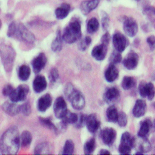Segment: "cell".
I'll return each instance as SVG.
<instances>
[{
	"label": "cell",
	"instance_id": "obj_1",
	"mask_svg": "<svg viewBox=\"0 0 155 155\" xmlns=\"http://www.w3.org/2000/svg\"><path fill=\"white\" fill-rule=\"evenodd\" d=\"M20 147L18 128L13 126L8 128L0 138V151L3 154H15Z\"/></svg>",
	"mask_w": 155,
	"mask_h": 155
},
{
	"label": "cell",
	"instance_id": "obj_2",
	"mask_svg": "<svg viewBox=\"0 0 155 155\" xmlns=\"http://www.w3.org/2000/svg\"><path fill=\"white\" fill-rule=\"evenodd\" d=\"M8 36L16 38L25 43L32 44L35 41L34 35L21 23L12 22L8 28Z\"/></svg>",
	"mask_w": 155,
	"mask_h": 155
},
{
	"label": "cell",
	"instance_id": "obj_3",
	"mask_svg": "<svg viewBox=\"0 0 155 155\" xmlns=\"http://www.w3.org/2000/svg\"><path fill=\"white\" fill-rule=\"evenodd\" d=\"M81 25L78 18H73L64 29L62 36L63 41L68 44H72L81 37Z\"/></svg>",
	"mask_w": 155,
	"mask_h": 155
},
{
	"label": "cell",
	"instance_id": "obj_4",
	"mask_svg": "<svg viewBox=\"0 0 155 155\" xmlns=\"http://www.w3.org/2000/svg\"><path fill=\"white\" fill-rule=\"evenodd\" d=\"M0 58L5 71L7 73L12 72L16 58V52L14 48L8 44H1Z\"/></svg>",
	"mask_w": 155,
	"mask_h": 155
},
{
	"label": "cell",
	"instance_id": "obj_5",
	"mask_svg": "<svg viewBox=\"0 0 155 155\" xmlns=\"http://www.w3.org/2000/svg\"><path fill=\"white\" fill-rule=\"evenodd\" d=\"M64 94L74 109L81 110L84 107L86 104L84 96L80 91L75 89L71 84H66Z\"/></svg>",
	"mask_w": 155,
	"mask_h": 155
},
{
	"label": "cell",
	"instance_id": "obj_6",
	"mask_svg": "<svg viewBox=\"0 0 155 155\" xmlns=\"http://www.w3.org/2000/svg\"><path fill=\"white\" fill-rule=\"evenodd\" d=\"M134 137H132L128 132L122 134L119 147V151L120 154H130L131 149L133 148Z\"/></svg>",
	"mask_w": 155,
	"mask_h": 155
},
{
	"label": "cell",
	"instance_id": "obj_7",
	"mask_svg": "<svg viewBox=\"0 0 155 155\" xmlns=\"http://www.w3.org/2000/svg\"><path fill=\"white\" fill-rule=\"evenodd\" d=\"M29 92V88L26 84H21L14 89L12 93L9 97L11 101L15 103L23 101L26 100Z\"/></svg>",
	"mask_w": 155,
	"mask_h": 155
},
{
	"label": "cell",
	"instance_id": "obj_8",
	"mask_svg": "<svg viewBox=\"0 0 155 155\" xmlns=\"http://www.w3.org/2000/svg\"><path fill=\"white\" fill-rule=\"evenodd\" d=\"M123 28L126 35L130 37H134L138 32V25L136 21L131 17H124Z\"/></svg>",
	"mask_w": 155,
	"mask_h": 155
},
{
	"label": "cell",
	"instance_id": "obj_9",
	"mask_svg": "<svg viewBox=\"0 0 155 155\" xmlns=\"http://www.w3.org/2000/svg\"><path fill=\"white\" fill-rule=\"evenodd\" d=\"M112 42L116 51L123 52L128 45V41L125 35L121 32H115L112 37Z\"/></svg>",
	"mask_w": 155,
	"mask_h": 155
},
{
	"label": "cell",
	"instance_id": "obj_10",
	"mask_svg": "<svg viewBox=\"0 0 155 155\" xmlns=\"http://www.w3.org/2000/svg\"><path fill=\"white\" fill-rule=\"evenodd\" d=\"M53 110L56 118L62 119L64 117L68 109L66 101L62 97H59L56 99L53 106Z\"/></svg>",
	"mask_w": 155,
	"mask_h": 155
},
{
	"label": "cell",
	"instance_id": "obj_11",
	"mask_svg": "<svg viewBox=\"0 0 155 155\" xmlns=\"http://www.w3.org/2000/svg\"><path fill=\"white\" fill-rule=\"evenodd\" d=\"M139 92L142 98H147L151 101L155 96V87L151 83H142L139 87Z\"/></svg>",
	"mask_w": 155,
	"mask_h": 155
},
{
	"label": "cell",
	"instance_id": "obj_12",
	"mask_svg": "<svg viewBox=\"0 0 155 155\" xmlns=\"http://www.w3.org/2000/svg\"><path fill=\"white\" fill-rule=\"evenodd\" d=\"M100 137L103 142L106 145L110 147L113 145L116 139L117 132L112 128H106L101 131Z\"/></svg>",
	"mask_w": 155,
	"mask_h": 155
},
{
	"label": "cell",
	"instance_id": "obj_13",
	"mask_svg": "<svg viewBox=\"0 0 155 155\" xmlns=\"http://www.w3.org/2000/svg\"><path fill=\"white\" fill-rule=\"evenodd\" d=\"M47 62V58L46 55L41 53L37 55L32 61V67L35 73L38 74L45 67Z\"/></svg>",
	"mask_w": 155,
	"mask_h": 155
},
{
	"label": "cell",
	"instance_id": "obj_14",
	"mask_svg": "<svg viewBox=\"0 0 155 155\" xmlns=\"http://www.w3.org/2000/svg\"><path fill=\"white\" fill-rule=\"evenodd\" d=\"M139 140H136V138H134V141L133 147L136 148V154H143L150 151L151 149V145L147 138L139 137Z\"/></svg>",
	"mask_w": 155,
	"mask_h": 155
},
{
	"label": "cell",
	"instance_id": "obj_15",
	"mask_svg": "<svg viewBox=\"0 0 155 155\" xmlns=\"http://www.w3.org/2000/svg\"><path fill=\"white\" fill-rule=\"evenodd\" d=\"M100 124L101 123L95 114H92L86 116L85 125L91 133H96L100 128Z\"/></svg>",
	"mask_w": 155,
	"mask_h": 155
},
{
	"label": "cell",
	"instance_id": "obj_16",
	"mask_svg": "<svg viewBox=\"0 0 155 155\" xmlns=\"http://www.w3.org/2000/svg\"><path fill=\"white\" fill-rule=\"evenodd\" d=\"M120 97V94L117 88L115 87L107 89L103 95L104 101L107 104H112L117 101Z\"/></svg>",
	"mask_w": 155,
	"mask_h": 155
},
{
	"label": "cell",
	"instance_id": "obj_17",
	"mask_svg": "<svg viewBox=\"0 0 155 155\" xmlns=\"http://www.w3.org/2000/svg\"><path fill=\"white\" fill-rule=\"evenodd\" d=\"M47 87V81L45 77L42 75H37L32 83L34 91L37 94H40L44 92Z\"/></svg>",
	"mask_w": 155,
	"mask_h": 155
},
{
	"label": "cell",
	"instance_id": "obj_18",
	"mask_svg": "<svg viewBox=\"0 0 155 155\" xmlns=\"http://www.w3.org/2000/svg\"><path fill=\"white\" fill-rule=\"evenodd\" d=\"M139 63V56L138 54L134 52H130L127 56V58L124 61V67L129 70H132L135 69Z\"/></svg>",
	"mask_w": 155,
	"mask_h": 155
},
{
	"label": "cell",
	"instance_id": "obj_19",
	"mask_svg": "<svg viewBox=\"0 0 155 155\" xmlns=\"http://www.w3.org/2000/svg\"><path fill=\"white\" fill-rule=\"evenodd\" d=\"M107 52V46L101 44L94 47L91 54L95 60L98 61H102L105 59Z\"/></svg>",
	"mask_w": 155,
	"mask_h": 155
},
{
	"label": "cell",
	"instance_id": "obj_20",
	"mask_svg": "<svg viewBox=\"0 0 155 155\" xmlns=\"http://www.w3.org/2000/svg\"><path fill=\"white\" fill-rule=\"evenodd\" d=\"M100 2V0H86L83 2L80 5L81 12L84 15H88L98 7Z\"/></svg>",
	"mask_w": 155,
	"mask_h": 155
},
{
	"label": "cell",
	"instance_id": "obj_21",
	"mask_svg": "<svg viewBox=\"0 0 155 155\" xmlns=\"http://www.w3.org/2000/svg\"><path fill=\"white\" fill-rule=\"evenodd\" d=\"M52 97L50 94H46L41 97L37 101V109L41 112H44L51 106L52 104Z\"/></svg>",
	"mask_w": 155,
	"mask_h": 155
},
{
	"label": "cell",
	"instance_id": "obj_22",
	"mask_svg": "<svg viewBox=\"0 0 155 155\" xmlns=\"http://www.w3.org/2000/svg\"><path fill=\"white\" fill-rule=\"evenodd\" d=\"M3 110L10 116H15L20 112V105L12 101L5 102L2 106Z\"/></svg>",
	"mask_w": 155,
	"mask_h": 155
},
{
	"label": "cell",
	"instance_id": "obj_23",
	"mask_svg": "<svg viewBox=\"0 0 155 155\" xmlns=\"http://www.w3.org/2000/svg\"><path fill=\"white\" fill-rule=\"evenodd\" d=\"M147 110L146 101L142 99L137 100L133 109V114L136 118L143 117Z\"/></svg>",
	"mask_w": 155,
	"mask_h": 155
},
{
	"label": "cell",
	"instance_id": "obj_24",
	"mask_svg": "<svg viewBox=\"0 0 155 155\" xmlns=\"http://www.w3.org/2000/svg\"><path fill=\"white\" fill-rule=\"evenodd\" d=\"M119 71L115 65L110 64L104 72V78L108 83H112L117 79Z\"/></svg>",
	"mask_w": 155,
	"mask_h": 155
},
{
	"label": "cell",
	"instance_id": "obj_25",
	"mask_svg": "<svg viewBox=\"0 0 155 155\" xmlns=\"http://www.w3.org/2000/svg\"><path fill=\"white\" fill-rule=\"evenodd\" d=\"M153 124L150 119H145L140 124L139 130L137 133V136L139 137L147 138L149 134L150 131L152 128Z\"/></svg>",
	"mask_w": 155,
	"mask_h": 155
},
{
	"label": "cell",
	"instance_id": "obj_26",
	"mask_svg": "<svg viewBox=\"0 0 155 155\" xmlns=\"http://www.w3.org/2000/svg\"><path fill=\"white\" fill-rule=\"evenodd\" d=\"M70 11V6L67 3H63L55 11L56 17L59 20L65 18Z\"/></svg>",
	"mask_w": 155,
	"mask_h": 155
},
{
	"label": "cell",
	"instance_id": "obj_27",
	"mask_svg": "<svg viewBox=\"0 0 155 155\" xmlns=\"http://www.w3.org/2000/svg\"><path fill=\"white\" fill-rule=\"evenodd\" d=\"M119 117L118 110L114 106H110L106 110V118L109 122L116 123Z\"/></svg>",
	"mask_w": 155,
	"mask_h": 155
},
{
	"label": "cell",
	"instance_id": "obj_28",
	"mask_svg": "<svg viewBox=\"0 0 155 155\" xmlns=\"http://www.w3.org/2000/svg\"><path fill=\"white\" fill-rule=\"evenodd\" d=\"M50 145L47 142H42L38 143L34 148V153L35 154H48L51 153Z\"/></svg>",
	"mask_w": 155,
	"mask_h": 155
},
{
	"label": "cell",
	"instance_id": "obj_29",
	"mask_svg": "<svg viewBox=\"0 0 155 155\" xmlns=\"http://www.w3.org/2000/svg\"><path fill=\"white\" fill-rule=\"evenodd\" d=\"M31 74V68L26 65H21L18 71V76L20 80L22 81H26Z\"/></svg>",
	"mask_w": 155,
	"mask_h": 155
},
{
	"label": "cell",
	"instance_id": "obj_30",
	"mask_svg": "<svg viewBox=\"0 0 155 155\" xmlns=\"http://www.w3.org/2000/svg\"><path fill=\"white\" fill-rule=\"evenodd\" d=\"M62 36L60 31H58L56 34V38L51 44V50L54 52L60 51L62 47Z\"/></svg>",
	"mask_w": 155,
	"mask_h": 155
},
{
	"label": "cell",
	"instance_id": "obj_31",
	"mask_svg": "<svg viewBox=\"0 0 155 155\" xmlns=\"http://www.w3.org/2000/svg\"><path fill=\"white\" fill-rule=\"evenodd\" d=\"M20 145L22 147H28L29 146L32 140L31 133L28 131H24L20 136Z\"/></svg>",
	"mask_w": 155,
	"mask_h": 155
},
{
	"label": "cell",
	"instance_id": "obj_32",
	"mask_svg": "<svg viewBox=\"0 0 155 155\" xmlns=\"http://www.w3.org/2000/svg\"><path fill=\"white\" fill-rule=\"evenodd\" d=\"M143 14L147 17L151 23L155 26V7L147 6L143 10Z\"/></svg>",
	"mask_w": 155,
	"mask_h": 155
},
{
	"label": "cell",
	"instance_id": "obj_33",
	"mask_svg": "<svg viewBox=\"0 0 155 155\" xmlns=\"http://www.w3.org/2000/svg\"><path fill=\"white\" fill-rule=\"evenodd\" d=\"M136 85V80L133 77L126 76L122 81V86L124 90L128 91L133 88Z\"/></svg>",
	"mask_w": 155,
	"mask_h": 155
},
{
	"label": "cell",
	"instance_id": "obj_34",
	"mask_svg": "<svg viewBox=\"0 0 155 155\" xmlns=\"http://www.w3.org/2000/svg\"><path fill=\"white\" fill-rule=\"evenodd\" d=\"M100 28V23L96 18H91L87 24V31L89 34L96 32Z\"/></svg>",
	"mask_w": 155,
	"mask_h": 155
},
{
	"label": "cell",
	"instance_id": "obj_35",
	"mask_svg": "<svg viewBox=\"0 0 155 155\" xmlns=\"http://www.w3.org/2000/svg\"><path fill=\"white\" fill-rule=\"evenodd\" d=\"M96 140L95 138L89 139L84 145V152L85 154H91L95 150Z\"/></svg>",
	"mask_w": 155,
	"mask_h": 155
},
{
	"label": "cell",
	"instance_id": "obj_36",
	"mask_svg": "<svg viewBox=\"0 0 155 155\" xmlns=\"http://www.w3.org/2000/svg\"><path fill=\"white\" fill-rule=\"evenodd\" d=\"M39 121H40L41 125L42 126H44V127H45L55 133L58 132V128L54 125V124L53 123V122L50 118L40 117Z\"/></svg>",
	"mask_w": 155,
	"mask_h": 155
},
{
	"label": "cell",
	"instance_id": "obj_37",
	"mask_svg": "<svg viewBox=\"0 0 155 155\" xmlns=\"http://www.w3.org/2000/svg\"><path fill=\"white\" fill-rule=\"evenodd\" d=\"M74 150V144L73 140L68 139L66 140L63 150L62 154H72Z\"/></svg>",
	"mask_w": 155,
	"mask_h": 155
},
{
	"label": "cell",
	"instance_id": "obj_38",
	"mask_svg": "<svg viewBox=\"0 0 155 155\" xmlns=\"http://www.w3.org/2000/svg\"><path fill=\"white\" fill-rule=\"evenodd\" d=\"M122 58L120 53L117 51H114L110 54L109 61L110 64L115 65L120 63L122 61Z\"/></svg>",
	"mask_w": 155,
	"mask_h": 155
},
{
	"label": "cell",
	"instance_id": "obj_39",
	"mask_svg": "<svg viewBox=\"0 0 155 155\" xmlns=\"http://www.w3.org/2000/svg\"><path fill=\"white\" fill-rule=\"evenodd\" d=\"M92 43V39L89 36H86L80 42L78 45V48L80 51H86L90 46Z\"/></svg>",
	"mask_w": 155,
	"mask_h": 155
},
{
	"label": "cell",
	"instance_id": "obj_40",
	"mask_svg": "<svg viewBox=\"0 0 155 155\" xmlns=\"http://www.w3.org/2000/svg\"><path fill=\"white\" fill-rule=\"evenodd\" d=\"M101 16L102 28L104 31H107L109 26V21H110L109 17L108 14L104 11H101Z\"/></svg>",
	"mask_w": 155,
	"mask_h": 155
},
{
	"label": "cell",
	"instance_id": "obj_41",
	"mask_svg": "<svg viewBox=\"0 0 155 155\" xmlns=\"http://www.w3.org/2000/svg\"><path fill=\"white\" fill-rule=\"evenodd\" d=\"M120 127H125L128 123V117L127 114L124 112L119 113V117L117 122Z\"/></svg>",
	"mask_w": 155,
	"mask_h": 155
},
{
	"label": "cell",
	"instance_id": "obj_42",
	"mask_svg": "<svg viewBox=\"0 0 155 155\" xmlns=\"http://www.w3.org/2000/svg\"><path fill=\"white\" fill-rule=\"evenodd\" d=\"M59 74L57 68H53L51 70L49 73V80L51 83L54 84L59 79Z\"/></svg>",
	"mask_w": 155,
	"mask_h": 155
},
{
	"label": "cell",
	"instance_id": "obj_43",
	"mask_svg": "<svg viewBox=\"0 0 155 155\" xmlns=\"http://www.w3.org/2000/svg\"><path fill=\"white\" fill-rule=\"evenodd\" d=\"M20 112L26 116L30 115L31 113V107L28 101H26L23 104L20 105Z\"/></svg>",
	"mask_w": 155,
	"mask_h": 155
},
{
	"label": "cell",
	"instance_id": "obj_44",
	"mask_svg": "<svg viewBox=\"0 0 155 155\" xmlns=\"http://www.w3.org/2000/svg\"><path fill=\"white\" fill-rule=\"evenodd\" d=\"M14 90V88L11 84H6L5 86V87L3 89V91H2L3 95L5 97H9L11 95V94L12 93Z\"/></svg>",
	"mask_w": 155,
	"mask_h": 155
},
{
	"label": "cell",
	"instance_id": "obj_45",
	"mask_svg": "<svg viewBox=\"0 0 155 155\" xmlns=\"http://www.w3.org/2000/svg\"><path fill=\"white\" fill-rule=\"evenodd\" d=\"M86 116L83 115V114H81L79 116V117H78V120L77 122L75 124L76 128H80L83 127L85 125V124H86Z\"/></svg>",
	"mask_w": 155,
	"mask_h": 155
},
{
	"label": "cell",
	"instance_id": "obj_46",
	"mask_svg": "<svg viewBox=\"0 0 155 155\" xmlns=\"http://www.w3.org/2000/svg\"><path fill=\"white\" fill-rule=\"evenodd\" d=\"M147 44L150 47V49L153 51L155 49V36L150 35L149 36L147 39Z\"/></svg>",
	"mask_w": 155,
	"mask_h": 155
},
{
	"label": "cell",
	"instance_id": "obj_47",
	"mask_svg": "<svg viewBox=\"0 0 155 155\" xmlns=\"http://www.w3.org/2000/svg\"><path fill=\"white\" fill-rule=\"evenodd\" d=\"M110 35L109 32H106L103 35V36L101 38V44H104L106 46H107L110 42Z\"/></svg>",
	"mask_w": 155,
	"mask_h": 155
},
{
	"label": "cell",
	"instance_id": "obj_48",
	"mask_svg": "<svg viewBox=\"0 0 155 155\" xmlns=\"http://www.w3.org/2000/svg\"><path fill=\"white\" fill-rule=\"evenodd\" d=\"M99 154H109V155H110V153L108 151V150H106V149H102V150H101L100 151V152H99Z\"/></svg>",
	"mask_w": 155,
	"mask_h": 155
},
{
	"label": "cell",
	"instance_id": "obj_49",
	"mask_svg": "<svg viewBox=\"0 0 155 155\" xmlns=\"http://www.w3.org/2000/svg\"><path fill=\"white\" fill-rule=\"evenodd\" d=\"M2 23L1 20H0V29L2 28Z\"/></svg>",
	"mask_w": 155,
	"mask_h": 155
}]
</instances>
